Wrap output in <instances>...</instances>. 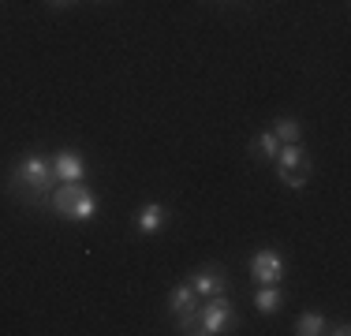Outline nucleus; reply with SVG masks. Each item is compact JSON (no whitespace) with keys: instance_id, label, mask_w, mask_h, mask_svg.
<instances>
[{"instance_id":"nucleus-1","label":"nucleus","mask_w":351,"mask_h":336,"mask_svg":"<svg viewBox=\"0 0 351 336\" xmlns=\"http://www.w3.org/2000/svg\"><path fill=\"white\" fill-rule=\"evenodd\" d=\"M56 183L60 180H56V172H53V157H45V154L19 157L12 168V176H8V191L30 209L49 206V195H53Z\"/></svg>"},{"instance_id":"nucleus-2","label":"nucleus","mask_w":351,"mask_h":336,"mask_svg":"<svg viewBox=\"0 0 351 336\" xmlns=\"http://www.w3.org/2000/svg\"><path fill=\"white\" fill-rule=\"evenodd\" d=\"M239 325V310L228 296H213V299H202L198 307V322H195V333L198 336H221L228 329Z\"/></svg>"},{"instance_id":"nucleus-3","label":"nucleus","mask_w":351,"mask_h":336,"mask_svg":"<svg viewBox=\"0 0 351 336\" xmlns=\"http://www.w3.org/2000/svg\"><path fill=\"white\" fill-rule=\"evenodd\" d=\"M198 307H202V299L195 296V288H191L187 280H180L176 288L169 291V314L176 317V329L195 336V322H198Z\"/></svg>"},{"instance_id":"nucleus-4","label":"nucleus","mask_w":351,"mask_h":336,"mask_svg":"<svg viewBox=\"0 0 351 336\" xmlns=\"http://www.w3.org/2000/svg\"><path fill=\"white\" fill-rule=\"evenodd\" d=\"M187 284L195 288L198 299H213V296H228V269L224 265H198L195 273L187 276Z\"/></svg>"},{"instance_id":"nucleus-5","label":"nucleus","mask_w":351,"mask_h":336,"mask_svg":"<svg viewBox=\"0 0 351 336\" xmlns=\"http://www.w3.org/2000/svg\"><path fill=\"white\" fill-rule=\"evenodd\" d=\"M250 280L254 284H280L284 280V258L277 250H258L254 258H250Z\"/></svg>"},{"instance_id":"nucleus-6","label":"nucleus","mask_w":351,"mask_h":336,"mask_svg":"<svg viewBox=\"0 0 351 336\" xmlns=\"http://www.w3.org/2000/svg\"><path fill=\"white\" fill-rule=\"evenodd\" d=\"M53 172L60 183H82L86 180V161L75 149H60V154H53Z\"/></svg>"},{"instance_id":"nucleus-7","label":"nucleus","mask_w":351,"mask_h":336,"mask_svg":"<svg viewBox=\"0 0 351 336\" xmlns=\"http://www.w3.org/2000/svg\"><path fill=\"white\" fill-rule=\"evenodd\" d=\"M273 168H284V172H303L311 176V157H306L303 142H284L277 161H273Z\"/></svg>"},{"instance_id":"nucleus-8","label":"nucleus","mask_w":351,"mask_h":336,"mask_svg":"<svg viewBox=\"0 0 351 336\" xmlns=\"http://www.w3.org/2000/svg\"><path fill=\"white\" fill-rule=\"evenodd\" d=\"M60 217H64V221H75V224H86V221H94V217H97V195H94L90 187H82L79 195L71 198V206L64 209Z\"/></svg>"},{"instance_id":"nucleus-9","label":"nucleus","mask_w":351,"mask_h":336,"mask_svg":"<svg viewBox=\"0 0 351 336\" xmlns=\"http://www.w3.org/2000/svg\"><path fill=\"white\" fill-rule=\"evenodd\" d=\"M165 221H169V209H165L161 202H146V206H138V213H135L138 235H157L165 228Z\"/></svg>"},{"instance_id":"nucleus-10","label":"nucleus","mask_w":351,"mask_h":336,"mask_svg":"<svg viewBox=\"0 0 351 336\" xmlns=\"http://www.w3.org/2000/svg\"><path fill=\"white\" fill-rule=\"evenodd\" d=\"M254 307H258V314H277V310L284 307V291L277 288V284H258Z\"/></svg>"},{"instance_id":"nucleus-11","label":"nucleus","mask_w":351,"mask_h":336,"mask_svg":"<svg viewBox=\"0 0 351 336\" xmlns=\"http://www.w3.org/2000/svg\"><path fill=\"white\" fill-rule=\"evenodd\" d=\"M277 154H280V139L273 134V128L262 131L250 142V157H254V161H277Z\"/></svg>"},{"instance_id":"nucleus-12","label":"nucleus","mask_w":351,"mask_h":336,"mask_svg":"<svg viewBox=\"0 0 351 336\" xmlns=\"http://www.w3.org/2000/svg\"><path fill=\"white\" fill-rule=\"evenodd\" d=\"M329 329V322H325V314H317V310H303V314L295 317V336H322Z\"/></svg>"},{"instance_id":"nucleus-13","label":"nucleus","mask_w":351,"mask_h":336,"mask_svg":"<svg viewBox=\"0 0 351 336\" xmlns=\"http://www.w3.org/2000/svg\"><path fill=\"white\" fill-rule=\"evenodd\" d=\"M273 134L284 142H303V123L295 120V116H277V123H273Z\"/></svg>"},{"instance_id":"nucleus-14","label":"nucleus","mask_w":351,"mask_h":336,"mask_svg":"<svg viewBox=\"0 0 351 336\" xmlns=\"http://www.w3.org/2000/svg\"><path fill=\"white\" fill-rule=\"evenodd\" d=\"M277 180H280L288 191H303V187H306V176H303V172H284V168H277Z\"/></svg>"},{"instance_id":"nucleus-15","label":"nucleus","mask_w":351,"mask_h":336,"mask_svg":"<svg viewBox=\"0 0 351 336\" xmlns=\"http://www.w3.org/2000/svg\"><path fill=\"white\" fill-rule=\"evenodd\" d=\"M325 333H337V336H348V333H351V325H348V322H340V325H332V329H325Z\"/></svg>"},{"instance_id":"nucleus-16","label":"nucleus","mask_w":351,"mask_h":336,"mask_svg":"<svg viewBox=\"0 0 351 336\" xmlns=\"http://www.w3.org/2000/svg\"><path fill=\"white\" fill-rule=\"evenodd\" d=\"M49 4H53V8H71L75 0H49Z\"/></svg>"}]
</instances>
